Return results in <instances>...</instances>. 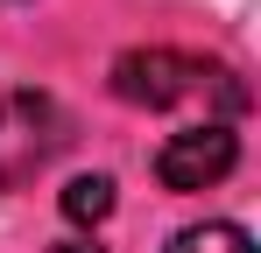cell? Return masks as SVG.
<instances>
[{"label":"cell","instance_id":"2","mask_svg":"<svg viewBox=\"0 0 261 253\" xmlns=\"http://www.w3.org/2000/svg\"><path fill=\"white\" fill-rule=\"evenodd\" d=\"M71 148V120L49 91H0V190H29Z\"/></svg>","mask_w":261,"mask_h":253},{"label":"cell","instance_id":"1","mask_svg":"<svg viewBox=\"0 0 261 253\" xmlns=\"http://www.w3.org/2000/svg\"><path fill=\"white\" fill-rule=\"evenodd\" d=\"M113 99H127V106H148V113H163V106H191V99H205V113L219 126H233L247 113V84L233 78L226 64L212 56H191V49H127V56H113Z\"/></svg>","mask_w":261,"mask_h":253},{"label":"cell","instance_id":"6","mask_svg":"<svg viewBox=\"0 0 261 253\" xmlns=\"http://www.w3.org/2000/svg\"><path fill=\"white\" fill-rule=\"evenodd\" d=\"M57 253H106V246H99V239H64Z\"/></svg>","mask_w":261,"mask_h":253},{"label":"cell","instance_id":"3","mask_svg":"<svg viewBox=\"0 0 261 253\" xmlns=\"http://www.w3.org/2000/svg\"><path fill=\"white\" fill-rule=\"evenodd\" d=\"M233 162H240V134L219 126V120H198V126H184V134H170V141L155 148V183L176 190V197H191V190L226 183Z\"/></svg>","mask_w":261,"mask_h":253},{"label":"cell","instance_id":"5","mask_svg":"<svg viewBox=\"0 0 261 253\" xmlns=\"http://www.w3.org/2000/svg\"><path fill=\"white\" fill-rule=\"evenodd\" d=\"M163 253H254V239H247V225H233V218H205V225H184Z\"/></svg>","mask_w":261,"mask_h":253},{"label":"cell","instance_id":"4","mask_svg":"<svg viewBox=\"0 0 261 253\" xmlns=\"http://www.w3.org/2000/svg\"><path fill=\"white\" fill-rule=\"evenodd\" d=\"M57 204H64V218H71V225H99V218H113V176H106V169L71 176Z\"/></svg>","mask_w":261,"mask_h":253}]
</instances>
